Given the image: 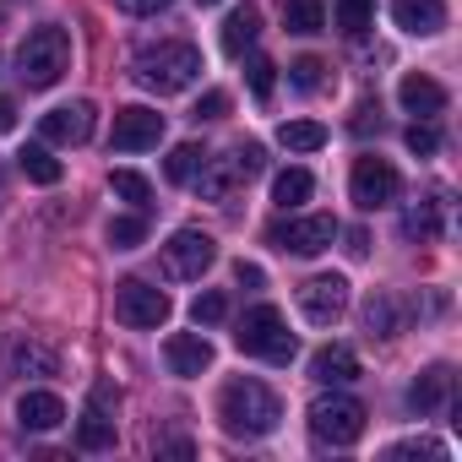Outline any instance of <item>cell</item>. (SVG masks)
<instances>
[{"mask_svg":"<svg viewBox=\"0 0 462 462\" xmlns=\"http://www.w3.org/2000/svg\"><path fill=\"white\" fill-rule=\"evenodd\" d=\"M142 240H147V217H142V212H136V217H115V223H109V245H115V251H136Z\"/></svg>","mask_w":462,"mask_h":462,"instance_id":"cell-32","label":"cell"},{"mask_svg":"<svg viewBox=\"0 0 462 462\" xmlns=\"http://www.w3.org/2000/svg\"><path fill=\"white\" fill-rule=\"evenodd\" d=\"M55 365H60V359H55L44 343H28V337H23V343L12 348V375H55Z\"/></svg>","mask_w":462,"mask_h":462,"instance_id":"cell-25","label":"cell"},{"mask_svg":"<svg viewBox=\"0 0 462 462\" xmlns=\"http://www.w3.org/2000/svg\"><path fill=\"white\" fill-rule=\"evenodd\" d=\"M310 435L327 440V446H354L365 435V402L359 397H343V392L316 397L310 402Z\"/></svg>","mask_w":462,"mask_h":462,"instance_id":"cell-5","label":"cell"},{"mask_svg":"<svg viewBox=\"0 0 462 462\" xmlns=\"http://www.w3.org/2000/svg\"><path fill=\"white\" fill-rule=\"evenodd\" d=\"M6 131H17V104L0 98V136H6Z\"/></svg>","mask_w":462,"mask_h":462,"instance_id":"cell-41","label":"cell"},{"mask_svg":"<svg viewBox=\"0 0 462 462\" xmlns=\"http://www.w3.org/2000/svg\"><path fill=\"white\" fill-rule=\"evenodd\" d=\"M17 419H23V430H55L66 419V402L55 392H23L17 397Z\"/></svg>","mask_w":462,"mask_h":462,"instance_id":"cell-20","label":"cell"},{"mask_svg":"<svg viewBox=\"0 0 462 462\" xmlns=\"http://www.w3.org/2000/svg\"><path fill=\"white\" fill-rule=\"evenodd\" d=\"M451 386H457V375H451L446 365H430V370L408 386V408H413V413H435L440 402H451Z\"/></svg>","mask_w":462,"mask_h":462,"instance_id":"cell-18","label":"cell"},{"mask_svg":"<svg viewBox=\"0 0 462 462\" xmlns=\"http://www.w3.org/2000/svg\"><path fill=\"white\" fill-rule=\"evenodd\" d=\"M256 39H262V12L256 6H235V12H228V23H223V50L240 60Z\"/></svg>","mask_w":462,"mask_h":462,"instance_id":"cell-21","label":"cell"},{"mask_svg":"<svg viewBox=\"0 0 462 462\" xmlns=\"http://www.w3.org/2000/svg\"><path fill=\"white\" fill-rule=\"evenodd\" d=\"M332 12H337V28L348 39H359L370 28V17H375V0H332Z\"/></svg>","mask_w":462,"mask_h":462,"instance_id":"cell-30","label":"cell"},{"mask_svg":"<svg viewBox=\"0 0 462 462\" xmlns=\"http://www.w3.org/2000/svg\"><path fill=\"white\" fill-rule=\"evenodd\" d=\"M109 190H115L120 201H131L136 212H147V207H152V185H147L142 174H131V169H115V174H109Z\"/></svg>","mask_w":462,"mask_h":462,"instance_id":"cell-29","label":"cell"},{"mask_svg":"<svg viewBox=\"0 0 462 462\" xmlns=\"http://www.w3.org/2000/svg\"><path fill=\"white\" fill-rule=\"evenodd\" d=\"M310 375H316L321 386H348V381H359V354H354L348 343H327V348L310 359Z\"/></svg>","mask_w":462,"mask_h":462,"instance_id":"cell-17","label":"cell"},{"mask_svg":"<svg viewBox=\"0 0 462 462\" xmlns=\"http://www.w3.org/2000/svg\"><path fill=\"white\" fill-rule=\"evenodd\" d=\"M435 147H440V136H435V125H419V120H413V125H408V152H419V158H430Z\"/></svg>","mask_w":462,"mask_h":462,"instance_id":"cell-37","label":"cell"},{"mask_svg":"<svg viewBox=\"0 0 462 462\" xmlns=\"http://www.w3.org/2000/svg\"><path fill=\"white\" fill-rule=\"evenodd\" d=\"M196 6H217V0H196Z\"/></svg>","mask_w":462,"mask_h":462,"instance_id":"cell-42","label":"cell"},{"mask_svg":"<svg viewBox=\"0 0 462 462\" xmlns=\"http://www.w3.org/2000/svg\"><path fill=\"white\" fill-rule=\"evenodd\" d=\"M71 71V33L66 28H33L17 50V77L28 88H55Z\"/></svg>","mask_w":462,"mask_h":462,"instance_id":"cell-3","label":"cell"},{"mask_svg":"<svg viewBox=\"0 0 462 462\" xmlns=\"http://www.w3.org/2000/svg\"><path fill=\"white\" fill-rule=\"evenodd\" d=\"M283 23H289V33H300V39L327 33V6H321V0H283Z\"/></svg>","mask_w":462,"mask_h":462,"instance_id":"cell-22","label":"cell"},{"mask_svg":"<svg viewBox=\"0 0 462 462\" xmlns=\"http://www.w3.org/2000/svg\"><path fill=\"white\" fill-rule=\"evenodd\" d=\"M217 419H223V430H228V435L262 440V435H273V430H278L283 402H278V392H273V386H262V381L240 375V381H228V386L217 392Z\"/></svg>","mask_w":462,"mask_h":462,"instance_id":"cell-1","label":"cell"},{"mask_svg":"<svg viewBox=\"0 0 462 462\" xmlns=\"http://www.w3.org/2000/svg\"><path fill=\"white\" fill-rule=\"evenodd\" d=\"M310 190H316L310 169H283V174L273 180V201H278V207H289V212H294V207H305V201H310Z\"/></svg>","mask_w":462,"mask_h":462,"instance_id":"cell-23","label":"cell"},{"mask_svg":"<svg viewBox=\"0 0 462 462\" xmlns=\"http://www.w3.org/2000/svg\"><path fill=\"white\" fill-rule=\"evenodd\" d=\"M115 316H120L125 327H136V332L163 327V321H169V294L152 289V283H142V278H125V283L115 289Z\"/></svg>","mask_w":462,"mask_h":462,"instance_id":"cell-8","label":"cell"},{"mask_svg":"<svg viewBox=\"0 0 462 462\" xmlns=\"http://www.w3.org/2000/svg\"><path fill=\"white\" fill-rule=\"evenodd\" d=\"M196 77H201L196 44H158V50H142V55H136V82H142L147 93H158V98L185 93Z\"/></svg>","mask_w":462,"mask_h":462,"instance_id":"cell-2","label":"cell"},{"mask_svg":"<svg viewBox=\"0 0 462 462\" xmlns=\"http://www.w3.org/2000/svg\"><path fill=\"white\" fill-rule=\"evenodd\" d=\"M278 142L289 152H316V147H327V125H316V120H283L278 125Z\"/></svg>","mask_w":462,"mask_h":462,"instance_id":"cell-24","label":"cell"},{"mask_svg":"<svg viewBox=\"0 0 462 462\" xmlns=\"http://www.w3.org/2000/svg\"><path fill=\"white\" fill-rule=\"evenodd\" d=\"M348 190H354V207H359V212H381V207H392V201L402 196V174H397L386 158L365 152V158H354Z\"/></svg>","mask_w":462,"mask_h":462,"instance_id":"cell-6","label":"cell"},{"mask_svg":"<svg viewBox=\"0 0 462 462\" xmlns=\"http://www.w3.org/2000/svg\"><path fill=\"white\" fill-rule=\"evenodd\" d=\"M120 12H131V17H152V12H163L169 0H115Z\"/></svg>","mask_w":462,"mask_h":462,"instance_id":"cell-39","label":"cell"},{"mask_svg":"<svg viewBox=\"0 0 462 462\" xmlns=\"http://www.w3.org/2000/svg\"><path fill=\"white\" fill-rule=\"evenodd\" d=\"M235 343H240V354H251V359H267V365H289L294 359V332H289V321L273 310V305H256V310H245L240 316V327H235Z\"/></svg>","mask_w":462,"mask_h":462,"instance_id":"cell-4","label":"cell"},{"mask_svg":"<svg viewBox=\"0 0 462 462\" xmlns=\"http://www.w3.org/2000/svg\"><path fill=\"white\" fill-rule=\"evenodd\" d=\"M163 359H169V370H174V375H185V381H190V375H201V370L212 365V343H207L201 332H174V337L163 343Z\"/></svg>","mask_w":462,"mask_h":462,"instance_id":"cell-15","label":"cell"},{"mask_svg":"<svg viewBox=\"0 0 462 462\" xmlns=\"http://www.w3.org/2000/svg\"><path fill=\"white\" fill-rule=\"evenodd\" d=\"M300 310H305V321H316V327H332V321L348 310V283H343L337 273H321V278H310V283L300 289Z\"/></svg>","mask_w":462,"mask_h":462,"instance_id":"cell-12","label":"cell"},{"mask_svg":"<svg viewBox=\"0 0 462 462\" xmlns=\"http://www.w3.org/2000/svg\"><path fill=\"white\" fill-rule=\"evenodd\" d=\"M223 316H228V300H223V294H201V300L190 305V321H196V327H217Z\"/></svg>","mask_w":462,"mask_h":462,"instance_id":"cell-33","label":"cell"},{"mask_svg":"<svg viewBox=\"0 0 462 462\" xmlns=\"http://www.w3.org/2000/svg\"><path fill=\"white\" fill-rule=\"evenodd\" d=\"M212 262H217V245H212V235H201V228H180V235L163 245V273L169 278H201Z\"/></svg>","mask_w":462,"mask_h":462,"instance_id":"cell-10","label":"cell"},{"mask_svg":"<svg viewBox=\"0 0 462 462\" xmlns=\"http://www.w3.org/2000/svg\"><path fill=\"white\" fill-rule=\"evenodd\" d=\"M235 278H240V283H251V289H262V283H267V273H262L256 262H240V267H235Z\"/></svg>","mask_w":462,"mask_h":462,"instance_id":"cell-40","label":"cell"},{"mask_svg":"<svg viewBox=\"0 0 462 462\" xmlns=\"http://www.w3.org/2000/svg\"><path fill=\"white\" fill-rule=\"evenodd\" d=\"M17 163H23V174L33 180V185H60V158H50V147H23L17 152Z\"/></svg>","mask_w":462,"mask_h":462,"instance_id":"cell-26","label":"cell"},{"mask_svg":"<svg viewBox=\"0 0 462 462\" xmlns=\"http://www.w3.org/2000/svg\"><path fill=\"white\" fill-rule=\"evenodd\" d=\"M289 71H294V88H300V93H316V88H321V71H327V66H321L316 55H305V60H294Z\"/></svg>","mask_w":462,"mask_h":462,"instance_id":"cell-34","label":"cell"},{"mask_svg":"<svg viewBox=\"0 0 462 462\" xmlns=\"http://www.w3.org/2000/svg\"><path fill=\"white\" fill-rule=\"evenodd\" d=\"M163 142V115L158 109H142V104H125L115 115V131H109V147L115 152H147Z\"/></svg>","mask_w":462,"mask_h":462,"instance_id":"cell-11","label":"cell"},{"mask_svg":"<svg viewBox=\"0 0 462 462\" xmlns=\"http://www.w3.org/2000/svg\"><path fill=\"white\" fill-rule=\"evenodd\" d=\"M201 163H207V152H201L196 142H180V147L169 152V163H163V174H169L174 185H190V180L201 174Z\"/></svg>","mask_w":462,"mask_h":462,"instance_id":"cell-28","label":"cell"},{"mask_svg":"<svg viewBox=\"0 0 462 462\" xmlns=\"http://www.w3.org/2000/svg\"><path fill=\"white\" fill-rule=\"evenodd\" d=\"M392 23L413 39H435L446 28V0H392Z\"/></svg>","mask_w":462,"mask_h":462,"instance_id":"cell-14","label":"cell"},{"mask_svg":"<svg viewBox=\"0 0 462 462\" xmlns=\"http://www.w3.org/2000/svg\"><path fill=\"white\" fill-rule=\"evenodd\" d=\"M196 185H201V196L207 201H223L235 185H245V169H240V158L228 152V158H207L201 163V174H196Z\"/></svg>","mask_w":462,"mask_h":462,"instance_id":"cell-19","label":"cell"},{"mask_svg":"<svg viewBox=\"0 0 462 462\" xmlns=\"http://www.w3.org/2000/svg\"><path fill=\"white\" fill-rule=\"evenodd\" d=\"M386 457H446V446H440V440H402V446H392Z\"/></svg>","mask_w":462,"mask_h":462,"instance_id":"cell-38","label":"cell"},{"mask_svg":"<svg viewBox=\"0 0 462 462\" xmlns=\"http://www.w3.org/2000/svg\"><path fill=\"white\" fill-rule=\"evenodd\" d=\"M273 71H278V66H273V60H262V55L245 66V77H251V93H256V98H273Z\"/></svg>","mask_w":462,"mask_h":462,"instance_id":"cell-36","label":"cell"},{"mask_svg":"<svg viewBox=\"0 0 462 462\" xmlns=\"http://www.w3.org/2000/svg\"><path fill=\"white\" fill-rule=\"evenodd\" d=\"M278 251H294V256H321L332 240H337V223L327 212L316 217H289V223H273V235H267Z\"/></svg>","mask_w":462,"mask_h":462,"instance_id":"cell-9","label":"cell"},{"mask_svg":"<svg viewBox=\"0 0 462 462\" xmlns=\"http://www.w3.org/2000/svg\"><path fill=\"white\" fill-rule=\"evenodd\" d=\"M397 98H402V109L419 115V120H435V115L446 109V88H440L435 77H419V71H408V77L397 82Z\"/></svg>","mask_w":462,"mask_h":462,"instance_id":"cell-16","label":"cell"},{"mask_svg":"<svg viewBox=\"0 0 462 462\" xmlns=\"http://www.w3.org/2000/svg\"><path fill=\"white\" fill-rule=\"evenodd\" d=\"M115 408H120V386L115 381H93L82 424H77V446L82 451H109L115 446Z\"/></svg>","mask_w":462,"mask_h":462,"instance_id":"cell-7","label":"cell"},{"mask_svg":"<svg viewBox=\"0 0 462 462\" xmlns=\"http://www.w3.org/2000/svg\"><path fill=\"white\" fill-rule=\"evenodd\" d=\"M39 136L44 142H60V147H82L93 136V104H60L39 120Z\"/></svg>","mask_w":462,"mask_h":462,"instance_id":"cell-13","label":"cell"},{"mask_svg":"<svg viewBox=\"0 0 462 462\" xmlns=\"http://www.w3.org/2000/svg\"><path fill=\"white\" fill-rule=\"evenodd\" d=\"M365 327H370L375 337H397V332H402V310H397V300H392V294H375V300L365 305Z\"/></svg>","mask_w":462,"mask_h":462,"instance_id":"cell-27","label":"cell"},{"mask_svg":"<svg viewBox=\"0 0 462 462\" xmlns=\"http://www.w3.org/2000/svg\"><path fill=\"white\" fill-rule=\"evenodd\" d=\"M402 235H408V240H435V235H440V212H435V201H413V207H408Z\"/></svg>","mask_w":462,"mask_h":462,"instance_id":"cell-31","label":"cell"},{"mask_svg":"<svg viewBox=\"0 0 462 462\" xmlns=\"http://www.w3.org/2000/svg\"><path fill=\"white\" fill-rule=\"evenodd\" d=\"M223 115H228V93H223V88L201 93V104L190 109V120H196V125H201V120H223Z\"/></svg>","mask_w":462,"mask_h":462,"instance_id":"cell-35","label":"cell"}]
</instances>
